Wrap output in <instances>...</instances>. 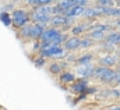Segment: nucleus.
Segmentation results:
<instances>
[{
  "label": "nucleus",
  "mask_w": 120,
  "mask_h": 110,
  "mask_svg": "<svg viewBox=\"0 0 120 110\" xmlns=\"http://www.w3.org/2000/svg\"><path fill=\"white\" fill-rule=\"evenodd\" d=\"M11 17H13V27L15 29H21V28L27 27L31 24V10H24V8H14L11 11Z\"/></svg>",
  "instance_id": "1"
},
{
  "label": "nucleus",
  "mask_w": 120,
  "mask_h": 110,
  "mask_svg": "<svg viewBox=\"0 0 120 110\" xmlns=\"http://www.w3.org/2000/svg\"><path fill=\"white\" fill-rule=\"evenodd\" d=\"M116 73H117V71H115L113 68L102 67V66H96V68H95V74H94V78L99 80L102 84H110V82H115Z\"/></svg>",
  "instance_id": "2"
},
{
  "label": "nucleus",
  "mask_w": 120,
  "mask_h": 110,
  "mask_svg": "<svg viewBox=\"0 0 120 110\" xmlns=\"http://www.w3.org/2000/svg\"><path fill=\"white\" fill-rule=\"evenodd\" d=\"M120 59L117 55H113V53H105L103 56H101L98 59V66H102V67H109V68H113L115 66H119Z\"/></svg>",
  "instance_id": "3"
},
{
  "label": "nucleus",
  "mask_w": 120,
  "mask_h": 110,
  "mask_svg": "<svg viewBox=\"0 0 120 110\" xmlns=\"http://www.w3.org/2000/svg\"><path fill=\"white\" fill-rule=\"evenodd\" d=\"M95 68H96V66H94L92 63H91V64H85V66H77L75 74L80 75V78L88 80V78H92V77H94Z\"/></svg>",
  "instance_id": "4"
},
{
  "label": "nucleus",
  "mask_w": 120,
  "mask_h": 110,
  "mask_svg": "<svg viewBox=\"0 0 120 110\" xmlns=\"http://www.w3.org/2000/svg\"><path fill=\"white\" fill-rule=\"evenodd\" d=\"M67 66H68V63H66V61H52L48 66L49 74H52L53 77H60L66 71Z\"/></svg>",
  "instance_id": "5"
},
{
  "label": "nucleus",
  "mask_w": 120,
  "mask_h": 110,
  "mask_svg": "<svg viewBox=\"0 0 120 110\" xmlns=\"http://www.w3.org/2000/svg\"><path fill=\"white\" fill-rule=\"evenodd\" d=\"M71 22H73V20L67 18L64 14H61V15H52L49 27H53V28H59V29H61V28L66 27V25H71Z\"/></svg>",
  "instance_id": "6"
},
{
  "label": "nucleus",
  "mask_w": 120,
  "mask_h": 110,
  "mask_svg": "<svg viewBox=\"0 0 120 110\" xmlns=\"http://www.w3.org/2000/svg\"><path fill=\"white\" fill-rule=\"evenodd\" d=\"M87 89H88V81L84 80V78H77V81L73 82L71 86H70V92L71 93H77V95L85 93Z\"/></svg>",
  "instance_id": "7"
},
{
  "label": "nucleus",
  "mask_w": 120,
  "mask_h": 110,
  "mask_svg": "<svg viewBox=\"0 0 120 110\" xmlns=\"http://www.w3.org/2000/svg\"><path fill=\"white\" fill-rule=\"evenodd\" d=\"M60 33H61V29L53 28V27H48L45 29V32H43V35H42V38H41L39 42H53Z\"/></svg>",
  "instance_id": "8"
},
{
  "label": "nucleus",
  "mask_w": 120,
  "mask_h": 110,
  "mask_svg": "<svg viewBox=\"0 0 120 110\" xmlns=\"http://www.w3.org/2000/svg\"><path fill=\"white\" fill-rule=\"evenodd\" d=\"M85 10H87V7H84V6H81V4H77V6L71 7L70 10H67V11L64 13V15H66L67 18H70V20L78 18V17H84Z\"/></svg>",
  "instance_id": "9"
},
{
  "label": "nucleus",
  "mask_w": 120,
  "mask_h": 110,
  "mask_svg": "<svg viewBox=\"0 0 120 110\" xmlns=\"http://www.w3.org/2000/svg\"><path fill=\"white\" fill-rule=\"evenodd\" d=\"M63 48H64L67 52H74V50L80 49V48H81V38H78V36H71V35H70L68 39L64 42Z\"/></svg>",
  "instance_id": "10"
},
{
  "label": "nucleus",
  "mask_w": 120,
  "mask_h": 110,
  "mask_svg": "<svg viewBox=\"0 0 120 110\" xmlns=\"http://www.w3.org/2000/svg\"><path fill=\"white\" fill-rule=\"evenodd\" d=\"M99 17H103V13H102L101 7H98V6L87 7L85 14H84V18H87V20H96Z\"/></svg>",
  "instance_id": "11"
},
{
  "label": "nucleus",
  "mask_w": 120,
  "mask_h": 110,
  "mask_svg": "<svg viewBox=\"0 0 120 110\" xmlns=\"http://www.w3.org/2000/svg\"><path fill=\"white\" fill-rule=\"evenodd\" d=\"M59 81L63 85H71L73 82L77 81V74L74 71H70V70H66L59 77Z\"/></svg>",
  "instance_id": "12"
},
{
  "label": "nucleus",
  "mask_w": 120,
  "mask_h": 110,
  "mask_svg": "<svg viewBox=\"0 0 120 110\" xmlns=\"http://www.w3.org/2000/svg\"><path fill=\"white\" fill-rule=\"evenodd\" d=\"M17 36H18L22 42L32 40V22H31V24H28L27 27L18 29V31H17Z\"/></svg>",
  "instance_id": "13"
},
{
  "label": "nucleus",
  "mask_w": 120,
  "mask_h": 110,
  "mask_svg": "<svg viewBox=\"0 0 120 110\" xmlns=\"http://www.w3.org/2000/svg\"><path fill=\"white\" fill-rule=\"evenodd\" d=\"M90 24H82V22H80V24H75V25H73L71 29H70V33H71V36H81V35H84V32L85 31H88L90 29Z\"/></svg>",
  "instance_id": "14"
},
{
  "label": "nucleus",
  "mask_w": 120,
  "mask_h": 110,
  "mask_svg": "<svg viewBox=\"0 0 120 110\" xmlns=\"http://www.w3.org/2000/svg\"><path fill=\"white\" fill-rule=\"evenodd\" d=\"M46 28L48 27H45L42 24H32V40L34 42L41 40V38H42V35H43Z\"/></svg>",
  "instance_id": "15"
},
{
  "label": "nucleus",
  "mask_w": 120,
  "mask_h": 110,
  "mask_svg": "<svg viewBox=\"0 0 120 110\" xmlns=\"http://www.w3.org/2000/svg\"><path fill=\"white\" fill-rule=\"evenodd\" d=\"M105 42H108V43H110V45H113V46H120V31H112V32H109L108 35H106V38H105Z\"/></svg>",
  "instance_id": "16"
},
{
  "label": "nucleus",
  "mask_w": 120,
  "mask_h": 110,
  "mask_svg": "<svg viewBox=\"0 0 120 110\" xmlns=\"http://www.w3.org/2000/svg\"><path fill=\"white\" fill-rule=\"evenodd\" d=\"M95 59L94 53H84V55L78 56V61H77V66H85V64H91Z\"/></svg>",
  "instance_id": "17"
},
{
  "label": "nucleus",
  "mask_w": 120,
  "mask_h": 110,
  "mask_svg": "<svg viewBox=\"0 0 120 110\" xmlns=\"http://www.w3.org/2000/svg\"><path fill=\"white\" fill-rule=\"evenodd\" d=\"M0 22H1L4 27H11V25H13L11 13H8V11H1V13H0Z\"/></svg>",
  "instance_id": "18"
},
{
  "label": "nucleus",
  "mask_w": 120,
  "mask_h": 110,
  "mask_svg": "<svg viewBox=\"0 0 120 110\" xmlns=\"http://www.w3.org/2000/svg\"><path fill=\"white\" fill-rule=\"evenodd\" d=\"M56 3L61 7V10L66 13V11L70 10L71 7L77 6V4H78V0H60V1H56Z\"/></svg>",
  "instance_id": "19"
},
{
  "label": "nucleus",
  "mask_w": 120,
  "mask_h": 110,
  "mask_svg": "<svg viewBox=\"0 0 120 110\" xmlns=\"http://www.w3.org/2000/svg\"><path fill=\"white\" fill-rule=\"evenodd\" d=\"M94 45H95V40L87 35V36H82V38H81V48H80V49H84V50H85V49L92 48Z\"/></svg>",
  "instance_id": "20"
},
{
  "label": "nucleus",
  "mask_w": 120,
  "mask_h": 110,
  "mask_svg": "<svg viewBox=\"0 0 120 110\" xmlns=\"http://www.w3.org/2000/svg\"><path fill=\"white\" fill-rule=\"evenodd\" d=\"M88 36L92 38L94 40H105L106 33L105 32H101V31H90L88 32Z\"/></svg>",
  "instance_id": "21"
},
{
  "label": "nucleus",
  "mask_w": 120,
  "mask_h": 110,
  "mask_svg": "<svg viewBox=\"0 0 120 110\" xmlns=\"http://www.w3.org/2000/svg\"><path fill=\"white\" fill-rule=\"evenodd\" d=\"M116 0H96L95 6L98 7H116Z\"/></svg>",
  "instance_id": "22"
},
{
  "label": "nucleus",
  "mask_w": 120,
  "mask_h": 110,
  "mask_svg": "<svg viewBox=\"0 0 120 110\" xmlns=\"http://www.w3.org/2000/svg\"><path fill=\"white\" fill-rule=\"evenodd\" d=\"M46 63H48V59H45V57H42V56H36V59L34 60V66L36 67V68H43L45 66H46Z\"/></svg>",
  "instance_id": "23"
},
{
  "label": "nucleus",
  "mask_w": 120,
  "mask_h": 110,
  "mask_svg": "<svg viewBox=\"0 0 120 110\" xmlns=\"http://www.w3.org/2000/svg\"><path fill=\"white\" fill-rule=\"evenodd\" d=\"M24 1H25V4H28L30 7H32V8L38 6V0H24Z\"/></svg>",
  "instance_id": "24"
},
{
  "label": "nucleus",
  "mask_w": 120,
  "mask_h": 110,
  "mask_svg": "<svg viewBox=\"0 0 120 110\" xmlns=\"http://www.w3.org/2000/svg\"><path fill=\"white\" fill-rule=\"evenodd\" d=\"M115 82H116V85H119V86H120V71H117V73H116V77H115Z\"/></svg>",
  "instance_id": "25"
},
{
  "label": "nucleus",
  "mask_w": 120,
  "mask_h": 110,
  "mask_svg": "<svg viewBox=\"0 0 120 110\" xmlns=\"http://www.w3.org/2000/svg\"><path fill=\"white\" fill-rule=\"evenodd\" d=\"M106 110H120V105H112V106H109Z\"/></svg>",
  "instance_id": "26"
},
{
  "label": "nucleus",
  "mask_w": 120,
  "mask_h": 110,
  "mask_svg": "<svg viewBox=\"0 0 120 110\" xmlns=\"http://www.w3.org/2000/svg\"><path fill=\"white\" fill-rule=\"evenodd\" d=\"M117 68H119V71H120V63H119V66H117Z\"/></svg>",
  "instance_id": "27"
},
{
  "label": "nucleus",
  "mask_w": 120,
  "mask_h": 110,
  "mask_svg": "<svg viewBox=\"0 0 120 110\" xmlns=\"http://www.w3.org/2000/svg\"><path fill=\"white\" fill-rule=\"evenodd\" d=\"M87 1H91V0H87Z\"/></svg>",
  "instance_id": "28"
},
{
  "label": "nucleus",
  "mask_w": 120,
  "mask_h": 110,
  "mask_svg": "<svg viewBox=\"0 0 120 110\" xmlns=\"http://www.w3.org/2000/svg\"><path fill=\"white\" fill-rule=\"evenodd\" d=\"M57 1H60V0H57Z\"/></svg>",
  "instance_id": "29"
}]
</instances>
